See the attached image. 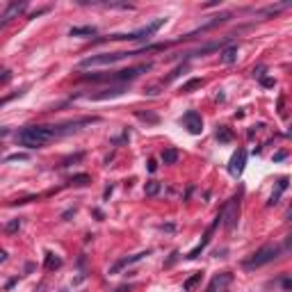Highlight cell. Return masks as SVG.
Listing matches in <instances>:
<instances>
[{"mask_svg": "<svg viewBox=\"0 0 292 292\" xmlns=\"http://www.w3.org/2000/svg\"><path fill=\"white\" fill-rule=\"evenodd\" d=\"M153 50H165V44H155V46H146L142 50H133V53H103V55H92V57H85L80 62L82 69L89 67H105V64H114V62H121L126 57H137L142 53H153Z\"/></svg>", "mask_w": 292, "mask_h": 292, "instance_id": "1", "label": "cell"}, {"mask_svg": "<svg viewBox=\"0 0 292 292\" xmlns=\"http://www.w3.org/2000/svg\"><path fill=\"white\" fill-rule=\"evenodd\" d=\"M55 135H57V130L50 126H27L16 135V142L21 146H27V148H39V146L53 140Z\"/></svg>", "mask_w": 292, "mask_h": 292, "instance_id": "2", "label": "cell"}, {"mask_svg": "<svg viewBox=\"0 0 292 292\" xmlns=\"http://www.w3.org/2000/svg\"><path fill=\"white\" fill-rule=\"evenodd\" d=\"M153 64L146 62V64H137V67H130V69H123V71H114L110 75H100V73H85L82 80H92V82H100V80H112V82H126V80H135L140 78L142 73L151 71Z\"/></svg>", "mask_w": 292, "mask_h": 292, "instance_id": "3", "label": "cell"}, {"mask_svg": "<svg viewBox=\"0 0 292 292\" xmlns=\"http://www.w3.org/2000/svg\"><path fill=\"white\" fill-rule=\"evenodd\" d=\"M279 253H281V246L276 244H265V246H260L258 251L253 253L251 258L244 263L246 269H256V267H263L267 265V263H272V260L279 258Z\"/></svg>", "mask_w": 292, "mask_h": 292, "instance_id": "4", "label": "cell"}, {"mask_svg": "<svg viewBox=\"0 0 292 292\" xmlns=\"http://www.w3.org/2000/svg\"><path fill=\"white\" fill-rule=\"evenodd\" d=\"M160 25H165V19H155L153 23L148 25L140 27V30H135V32H126V34H112L110 39L114 41H140V39H148L151 34H155L160 30Z\"/></svg>", "mask_w": 292, "mask_h": 292, "instance_id": "5", "label": "cell"}, {"mask_svg": "<svg viewBox=\"0 0 292 292\" xmlns=\"http://www.w3.org/2000/svg\"><path fill=\"white\" fill-rule=\"evenodd\" d=\"M219 217H221V224H224L228 231H233V228L238 226V217H240V199L233 196L231 201H226V206L219 210Z\"/></svg>", "mask_w": 292, "mask_h": 292, "instance_id": "6", "label": "cell"}, {"mask_svg": "<svg viewBox=\"0 0 292 292\" xmlns=\"http://www.w3.org/2000/svg\"><path fill=\"white\" fill-rule=\"evenodd\" d=\"M233 283V274L231 272H221V274H215L213 281L208 283L206 292H224L226 288Z\"/></svg>", "mask_w": 292, "mask_h": 292, "instance_id": "7", "label": "cell"}, {"mask_svg": "<svg viewBox=\"0 0 292 292\" xmlns=\"http://www.w3.org/2000/svg\"><path fill=\"white\" fill-rule=\"evenodd\" d=\"M244 165H246V151L244 148H238V151L233 153L231 162H228V171L233 176H240V173L244 171Z\"/></svg>", "mask_w": 292, "mask_h": 292, "instance_id": "8", "label": "cell"}, {"mask_svg": "<svg viewBox=\"0 0 292 292\" xmlns=\"http://www.w3.org/2000/svg\"><path fill=\"white\" fill-rule=\"evenodd\" d=\"M183 121H185V128H187V130H190L192 135H199L201 130H203V121H201V114H199V112H194V110L185 112Z\"/></svg>", "mask_w": 292, "mask_h": 292, "instance_id": "9", "label": "cell"}, {"mask_svg": "<svg viewBox=\"0 0 292 292\" xmlns=\"http://www.w3.org/2000/svg\"><path fill=\"white\" fill-rule=\"evenodd\" d=\"M219 224H221V217H219V215H217V219H215V224L210 226V228H208V231H206V235H203V240H201V244H199V246H194L192 251L187 253V258H190V260H194V258H196V256H199L201 251H203V249H206V246H208V242H210V235H213V231H215V228H217Z\"/></svg>", "mask_w": 292, "mask_h": 292, "instance_id": "10", "label": "cell"}, {"mask_svg": "<svg viewBox=\"0 0 292 292\" xmlns=\"http://www.w3.org/2000/svg\"><path fill=\"white\" fill-rule=\"evenodd\" d=\"M231 39H224V41H213V44H208V46H201L192 53H187V57H194V55H206V53H213V50H224V46L228 44Z\"/></svg>", "mask_w": 292, "mask_h": 292, "instance_id": "11", "label": "cell"}, {"mask_svg": "<svg viewBox=\"0 0 292 292\" xmlns=\"http://www.w3.org/2000/svg\"><path fill=\"white\" fill-rule=\"evenodd\" d=\"M25 2H12V5L7 7V12L2 14V25H7V23H9V21L14 19V16H19L21 12H23V9H25Z\"/></svg>", "mask_w": 292, "mask_h": 292, "instance_id": "12", "label": "cell"}, {"mask_svg": "<svg viewBox=\"0 0 292 292\" xmlns=\"http://www.w3.org/2000/svg\"><path fill=\"white\" fill-rule=\"evenodd\" d=\"M148 253H151V251H142V253H135V256H128V258L119 260V263H117V265H114L110 272H112V274L119 272V269H123V267H128V265H133V263H137V260H142L144 256H148Z\"/></svg>", "mask_w": 292, "mask_h": 292, "instance_id": "13", "label": "cell"}, {"mask_svg": "<svg viewBox=\"0 0 292 292\" xmlns=\"http://www.w3.org/2000/svg\"><path fill=\"white\" fill-rule=\"evenodd\" d=\"M123 94V87H114V89H107V92L103 94H94V96H89L92 100H105V98H114V96H121Z\"/></svg>", "mask_w": 292, "mask_h": 292, "instance_id": "14", "label": "cell"}, {"mask_svg": "<svg viewBox=\"0 0 292 292\" xmlns=\"http://www.w3.org/2000/svg\"><path fill=\"white\" fill-rule=\"evenodd\" d=\"M286 187H288V178H279V187H276V192L272 194V199L267 201V206H276L281 199V194L286 192Z\"/></svg>", "mask_w": 292, "mask_h": 292, "instance_id": "15", "label": "cell"}, {"mask_svg": "<svg viewBox=\"0 0 292 292\" xmlns=\"http://www.w3.org/2000/svg\"><path fill=\"white\" fill-rule=\"evenodd\" d=\"M201 279H203V272L192 274V276H190V279H187L185 283H183V292H192L194 288H196V286L201 283Z\"/></svg>", "mask_w": 292, "mask_h": 292, "instance_id": "16", "label": "cell"}, {"mask_svg": "<svg viewBox=\"0 0 292 292\" xmlns=\"http://www.w3.org/2000/svg\"><path fill=\"white\" fill-rule=\"evenodd\" d=\"M235 60H238V46H228L221 50V62L224 64H233Z\"/></svg>", "mask_w": 292, "mask_h": 292, "instance_id": "17", "label": "cell"}, {"mask_svg": "<svg viewBox=\"0 0 292 292\" xmlns=\"http://www.w3.org/2000/svg\"><path fill=\"white\" fill-rule=\"evenodd\" d=\"M71 37H94L96 34V27L92 25H85V27H71Z\"/></svg>", "mask_w": 292, "mask_h": 292, "instance_id": "18", "label": "cell"}, {"mask_svg": "<svg viewBox=\"0 0 292 292\" xmlns=\"http://www.w3.org/2000/svg\"><path fill=\"white\" fill-rule=\"evenodd\" d=\"M162 162L165 165H176L178 162V151L176 148H165L162 151Z\"/></svg>", "mask_w": 292, "mask_h": 292, "instance_id": "19", "label": "cell"}, {"mask_svg": "<svg viewBox=\"0 0 292 292\" xmlns=\"http://www.w3.org/2000/svg\"><path fill=\"white\" fill-rule=\"evenodd\" d=\"M217 140L224 142V144H228V142H233V133L226 126H219L217 128Z\"/></svg>", "mask_w": 292, "mask_h": 292, "instance_id": "20", "label": "cell"}, {"mask_svg": "<svg viewBox=\"0 0 292 292\" xmlns=\"http://www.w3.org/2000/svg\"><path fill=\"white\" fill-rule=\"evenodd\" d=\"M201 85H203V80H199V78H192V80H187L185 85H183V92H185V94H190V92H194V89H199Z\"/></svg>", "mask_w": 292, "mask_h": 292, "instance_id": "21", "label": "cell"}, {"mask_svg": "<svg viewBox=\"0 0 292 292\" xmlns=\"http://www.w3.org/2000/svg\"><path fill=\"white\" fill-rule=\"evenodd\" d=\"M62 265V260L55 256V253H50L48 251L46 253V269H55V267H60Z\"/></svg>", "mask_w": 292, "mask_h": 292, "instance_id": "22", "label": "cell"}, {"mask_svg": "<svg viewBox=\"0 0 292 292\" xmlns=\"http://www.w3.org/2000/svg\"><path fill=\"white\" fill-rule=\"evenodd\" d=\"M158 192H160V183L158 180H148V183H146V194H148V196H155Z\"/></svg>", "mask_w": 292, "mask_h": 292, "instance_id": "23", "label": "cell"}, {"mask_svg": "<svg viewBox=\"0 0 292 292\" xmlns=\"http://www.w3.org/2000/svg\"><path fill=\"white\" fill-rule=\"evenodd\" d=\"M71 183L73 185H87V183H89V176H87V173H78V176L71 178Z\"/></svg>", "mask_w": 292, "mask_h": 292, "instance_id": "24", "label": "cell"}, {"mask_svg": "<svg viewBox=\"0 0 292 292\" xmlns=\"http://www.w3.org/2000/svg\"><path fill=\"white\" fill-rule=\"evenodd\" d=\"M21 228V219H12V221H9V224L5 226V231L7 233H16Z\"/></svg>", "mask_w": 292, "mask_h": 292, "instance_id": "25", "label": "cell"}, {"mask_svg": "<svg viewBox=\"0 0 292 292\" xmlns=\"http://www.w3.org/2000/svg\"><path fill=\"white\" fill-rule=\"evenodd\" d=\"M16 160H27L25 153H14V155H7L5 162H16Z\"/></svg>", "mask_w": 292, "mask_h": 292, "instance_id": "26", "label": "cell"}, {"mask_svg": "<svg viewBox=\"0 0 292 292\" xmlns=\"http://www.w3.org/2000/svg\"><path fill=\"white\" fill-rule=\"evenodd\" d=\"M137 117H140V119H148V121H151V123H155V121H158V117H155V114H146V112H137Z\"/></svg>", "mask_w": 292, "mask_h": 292, "instance_id": "27", "label": "cell"}, {"mask_svg": "<svg viewBox=\"0 0 292 292\" xmlns=\"http://www.w3.org/2000/svg\"><path fill=\"white\" fill-rule=\"evenodd\" d=\"M281 288L290 292V290H292V279H283V281H281Z\"/></svg>", "mask_w": 292, "mask_h": 292, "instance_id": "28", "label": "cell"}, {"mask_svg": "<svg viewBox=\"0 0 292 292\" xmlns=\"http://www.w3.org/2000/svg\"><path fill=\"white\" fill-rule=\"evenodd\" d=\"M155 169H158V165H155V160H148V171H155Z\"/></svg>", "mask_w": 292, "mask_h": 292, "instance_id": "29", "label": "cell"}, {"mask_svg": "<svg viewBox=\"0 0 292 292\" xmlns=\"http://www.w3.org/2000/svg\"><path fill=\"white\" fill-rule=\"evenodd\" d=\"M263 85H265V87H274V80L272 78H263Z\"/></svg>", "mask_w": 292, "mask_h": 292, "instance_id": "30", "label": "cell"}, {"mask_svg": "<svg viewBox=\"0 0 292 292\" xmlns=\"http://www.w3.org/2000/svg\"><path fill=\"white\" fill-rule=\"evenodd\" d=\"M290 217H292V215H290Z\"/></svg>", "mask_w": 292, "mask_h": 292, "instance_id": "31", "label": "cell"}]
</instances>
